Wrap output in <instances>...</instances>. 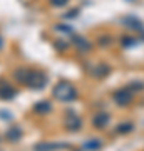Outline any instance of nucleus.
Here are the masks:
<instances>
[{"mask_svg":"<svg viewBox=\"0 0 144 151\" xmlns=\"http://www.w3.org/2000/svg\"><path fill=\"white\" fill-rule=\"evenodd\" d=\"M15 77L17 81L29 86L30 89L40 91L44 89V86L47 84V74H44L40 70H30V69H17L15 70Z\"/></svg>","mask_w":144,"mask_h":151,"instance_id":"f257e3e1","label":"nucleus"},{"mask_svg":"<svg viewBox=\"0 0 144 151\" xmlns=\"http://www.w3.org/2000/svg\"><path fill=\"white\" fill-rule=\"evenodd\" d=\"M52 96L55 99H59L62 103H70V101H75L77 97V89H75L74 84H70L67 81H62L59 84H55L52 91Z\"/></svg>","mask_w":144,"mask_h":151,"instance_id":"f03ea898","label":"nucleus"},{"mask_svg":"<svg viewBox=\"0 0 144 151\" xmlns=\"http://www.w3.org/2000/svg\"><path fill=\"white\" fill-rule=\"evenodd\" d=\"M133 96H134V92L126 86V87H121V89H117V91L114 92L112 99H114V103L117 104V106H128V104L133 103Z\"/></svg>","mask_w":144,"mask_h":151,"instance_id":"7ed1b4c3","label":"nucleus"},{"mask_svg":"<svg viewBox=\"0 0 144 151\" xmlns=\"http://www.w3.org/2000/svg\"><path fill=\"white\" fill-rule=\"evenodd\" d=\"M64 124H65V128H67V131H74L75 133V131H79L82 128V119L77 116L75 111H67L65 113Z\"/></svg>","mask_w":144,"mask_h":151,"instance_id":"20e7f679","label":"nucleus"},{"mask_svg":"<svg viewBox=\"0 0 144 151\" xmlns=\"http://www.w3.org/2000/svg\"><path fill=\"white\" fill-rule=\"evenodd\" d=\"M17 94V91L14 89V86H10L9 82L5 81H0V99H4V101H10L14 99Z\"/></svg>","mask_w":144,"mask_h":151,"instance_id":"39448f33","label":"nucleus"},{"mask_svg":"<svg viewBox=\"0 0 144 151\" xmlns=\"http://www.w3.org/2000/svg\"><path fill=\"white\" fill-rule=\"evenodd\" d=\"M109 114L104 113V111H101V113H97L94 118H92V124H94V128H97V129H102V128H106L107 124H109Z\"/></svg>","mask_w":144,"mask_h":151,"instance_id":"423d86ee","label":"nucleus"},{"mask_svg":"<svg viewBox=\"0 0 144 151\" xmlns=\"http://www.w3.org/2000/svg\"><path fill=\"white\" fill-rule=\"evenodd\" d=\"M72 44L75 45V49H79V50H82V52H89V50L92 49L91 42H89L85 37H80V35H74Z\"/></svg>","mask_w":144,"mask_h":151,"instance_id":"0eeeda50","label":"nucleus"},{"mask_svg":"<svg viewBox=\"0 0 144 151\" xmlns=\"http://www.w3.org/2000/svg\"><path fill=\"white\" fill-rule=\"evenodd\" d=\"M123 24L126 25V27H129V29H133V30H144V27H143V22L139 20V19H136V17H126L123 20Z\"/></svg>","mask_w":144,"mask_h":151,"instance_id":"6e6552de","label":"nucleus"},{"mask_svg":"<svg viewBox=\"0 0 144 151\" xmlns=\"http://www.w3.org/2000/svg\"><path fill=\"white\" fill-rule=\"evenodd\" d=\"M60 148H67V145H57V143H40L35 146V151H54L60 150Z\"/></svg>","mask_w":144,"mask_h":151,"instance_id":"1a4fd4ad","label":"nucleus"},{"mask_svg":"<svg viewBox=\"0 0 144 151\" xmlns=\"http://www.w3.org/2000/svg\"><path fill=\"white\" fill-rule=\"evenodd\" d=\"M34 111L37 114H47L52 111V104L49 103V101H40V103H37L34 106Z\"/></svg>","mask_w":144,"mask_h":151,"instance_id":"9d476101","label":"nucleus"},{"mask_svg":"<svg viewBox=\"0 0 144 151\" xmlns=\"http://www.w3.org/2000/svg\"><path fill=\"white\" fill-rule=\"evenodd\" d=\"M20 136H22V131L19 129V126H12L10 129L7 131V139H10V141L20 139Z\"/></svg>","mask_w":144,"mask_h":151,"instance_id":"9b49d317","label":"nucleus"},{"mask_svg":"<svg viewBox=\"0 0 144 151\" xmlns=\"http://www.w3.org/2000/svg\"><path fill=\"white\" fill-rule=\"evenodd\" d=\"M102 146V143L99 139H89L84 143V150L85 151H91V150H99Z\"/></svg>","mask_w":144,"mask_h":151,"instance_id":"f8f14e48","label":"nucleus"},{"mask_svg":"<svg viewBox=\"0 0 144 151\" xmlns=\"http://www.w3.org/2000/svg\"><path fill=\"white\" fill-rule=\"evenodd\" d=\"M109 67H107V65H99V67H96V70H94V76H97V77H104V76H107L109 74Z\"/></svg>","mask_w":144,"mask_h":151,"instance_id":"ddd939ff","label":"nucleus"},{"mask_svg":"<svg viewBox=\"0 0 144 151\" xmlns=\"http://www.w3.org/2000/svg\"><path fill=\"white\" fill-rule=\"evenodd\" d=\"M133 131V124L131 123H123L117 126V133H121V134H124V133H131Z\"/></svg>","mask_w":144,"mask_h":151,"instance_id":"4468645a","label":"nucleus"},{"mask_svg":"<svg viewBox=\"0 0 144 151\" xmlns=\"http://www.w3.org/2000/svg\"><path fill=\"white\" fill-rule=\"evenodd\" d=\"M128 87H129V89H131L133 92L143 91V89H144V82H138V81H134V82H131V84H129Z\"/></svg>","mask_w":144,"mask_h":151,"instance_id":"2eb2a0df","label":"nucleus"},{"mask_svg":"<svg viewBox=\"0 0 144 151\" xmlns=\"http://www.w3.org/2000/svg\"><path fill=\"white\" fill-rule=\"evenodd\" d=\"M134 44H138V39H133V37H124L123 39V45L124 47H133Z\"/></svg>","mask_w":144,"mask_h":151,"instance_id":"dca6fc26","label":"nucleus"},{"mask_svg":"<svg viewBox=\"0 0 144 151\" xmlns=\"http://www.w3.org/2000/svg\"><path fill=\"white\" fill-rule=\"evenodd\" d=\"M49 4L52 7H64L69 4V0H49Z\"/></svg>","mask_w":144,"mask_h":151,"instance_id":"f3484780","label":"nucleus"},{"mask_svg":"<svg viewBox=\"0 0 144 151\" xmlns=\"http://www.w3.org/2000/svg\"><path fill=\"white\" fill-rule=\"evenodd\" d=\"M141 37H143V39H144V30H141Z\"/></svg>","mask_w":144,"mask_h":151,"instance_id":"a211bd4d","label":"nucleus"}]
</instances>
